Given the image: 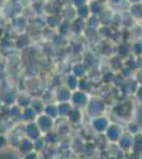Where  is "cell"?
Segmentation results:
<instances>
[{
	"label": "cell",
	"instance_id": "cell-1",
	"mask_svg": "<svg viewBox=\"0 0 142 159\" xmlns=\"http://www.w3.org/2000/svg\"><path fill=\"white\" fill-rule=\"evenodd\" d=\"M17 150L21 155H25V154L32 152L34 150V144H33L32 140L29 139V138H25V139H21L17 147Z\"/></svg>",
	"mask_w": 142,
	"mask_h": 159
},
{
	"label": "cell",
	"instance_id": "cell-2",
	"mask_svg": "<svg viewBox=\"0 0 142 159\" xmlns=\"http://www.w3.org/2000/svg\"><path fill=\"white\" fill-rule=\"evenodd\" d=\"M9 148V139L7 136L0 134V152H3Z\"/></svg>",
	"mask_w": 142,
	"mask_h": 159
},
{
	"label": "cell",
	"instance_id": "cell-3",
	"mask_svg": "<svg viewBox=\"0 0 142 159\" xmlns=\"http://www.w3.org/2000/svg\"><path fill=\"white\" fill-rule=\"evenodd\" d=\"M0 106H1V101H0Z\"/></svg>",
	"mask_w": 142,
	"mask_h": 159
}]
</instances>
